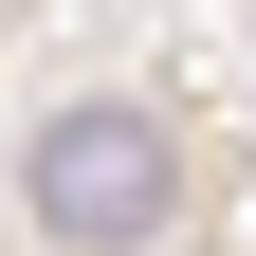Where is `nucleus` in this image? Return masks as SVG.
<instances>
[{
    "mask_svg": "<svg viewBox=\"0 0 256 256\" xmlns=\"http://www.w3.org/2000/svg\"><path fill=\"white\" fill-rule=\"evenodd\" d=\"M18 202H37V238H92L110 256V238H146V220L183 202V146L128 110V92H92V110H55L37 146H18Z\"/></svg>",
    "mask_w": 256,
    "mask_h": 256,
    "instance_id": "obj_1",
    "label": "nucleus"
}]
</instances>
